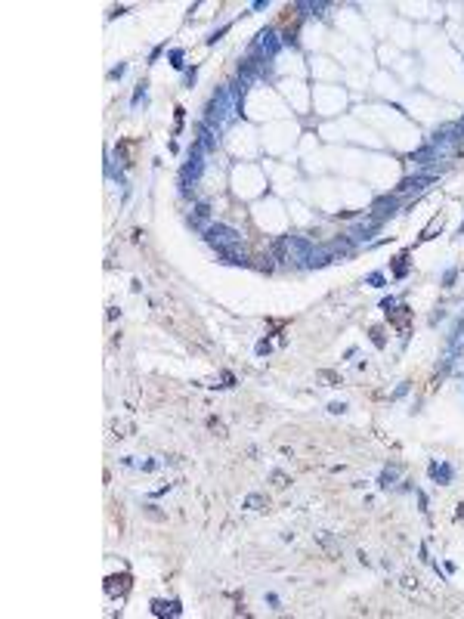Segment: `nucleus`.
<instances>
[{"label": "nucleus", "instance_id": "18", "mask_svg": "<svg viewBox=\"0 0 464 619\" xmlns=\"http://www.w3.org/2000/svg\"><path fill=\"white\" fill-rule=\"evenodd\" d=\"M371 341H375L378 347H384V332L381 328H371Z\"/></svg>", "mask_w": 464, "mask_h": 619}, {"label": "nucleus", "instance_id": "24", "mask_svg": "<svg viewBox=\"0 0 464 619\" xmlns=\"http://www.w3.org/2000/svg\"><path fill=\"white\" fill-rule=\"evenodd\" d=\"M328 409H331L334 415H341V412H347V403H331V406H328Z\"/></svg>", "mask_w": 464, "mask_h": 619}, {"label": "nucleus", "instance_id": "5", "mask_svg": "<svg viewBox=\"0 0 464 619\" xmlns=\"http://www.w3.org/2000/svg\"><path fill=\"white\" fill-rule=\"evenodd\" d=\"M217 254H220V260H223V264H232V266H248V264H251V260H248V254L239 251V245H235V248H220Z\"/></svg>", "mask_w": 464, "mask_h": 619}, {"label": "nucleus", "instance_id": "12", "mask_svg": "<svg viewBox=\"0 0 464 619\" xmlns=\"http://www.w3.org/2000/svg\"><path fill=\"white\" fill-rule=\"evenodd\" d=\"M430 474H433L436 480H443V483L452 480V468H449V464H436V461H433V464H430Z\"/></svg>", "mask_w": 464, "mask_h": 619}, {"label": "nucleus", "instance_id": "13", "mask_svg": "<svg viewBox=\"0 0 464 619\" xmlns=\"http://www.w3.org/2000/svg\"><path fill=\"white\" fill-rule=\"evenodd\" d=\"M244 508H248V511H260V508H266V498L254 493V495H248V498H244Z\"/></svg>", "mask_w": 464, "mask_h": 619}, {"label": "nucleus", "instance_id": "23", "mask_svg": "<svg viewBox=\"0 0 464 619\" xmlns=\"http://www.w3.org/2000/svg\"><path fill=\"white\" fill-rule=\"evenodd\" d=\"M142 96H146V84H139V87H137V93H133V106H137Z\"/></svg>", "mask_w": 464, "mask_h": 619}, {"label": "nucleus", "instance_id": "10", "mask_svg": "<svg viewBox=\"0 0 464 619\" xmlns=\"http://www.w3.org/2000/svg\"><path fill=\"white\" fill-rule=\"evenodd\" d=\"M207 220H210V205H207V201H198V205H195V214L189 217V223L195 226V230H201ZM205 230H207V226H205Z\"/></svg>", "mask_w": 464, "mask_h": 619}, {"label": "nucleus", "instance_id": "19", "mask_svg": "<svg viewBox=\"0 0 464 619\" xmlns=\"http://www.w3.org/2000/svg\"><path fill=\"white\" fill-rule=\"evenodd\" d=\"M273 480H275V486H288V477H285L282 471H275V474H273Z\"/></svg>", "mask_w": 464, "mask_h": 619}, {"label": "nucleus", "instance_id": "20", "mask_svg": "<svg viewBox=\"0 0 464 619\" xmlns=\"http://www.w3.org/2000/svg\"><path fill=\"white\" fill-rule=\"evenodd\" d=\"M381 310H384V313L396 310V301H393V298H384V301H381Z\"/></svg>", "mask_w": 464, "mask_h": 619}, {"label": "nucleus", "instance_id": "11", "mask_svg": "<svg viewBox=\"0 0 464 619\" xmlns=\"http://www.w3.org/2000/svg\"><path fill=\"white\" fill-rule=\"evenodd\" d=\"M152 610H155V616H180V604H176V601H171V604H167V601H155V604H152Z\"/></svg>", "mask_w": 464, "mask_h": 619}, {"label": "nucleus", "instance_id": "9", "mask_svg": "<svg viewBox=\"0 0 464 619\" xmlns=\"http://www.w3.org/2000/svg\"><path fill=\"white\" fill-rule=\"evenodd\" d=\"M198 146H201V152H214L217 149V133L210 130L207 124L198 127Z\"/></svg>", "mask_w": 464, "mask_h": 619}, {"label": "nucleus", "instance_id": "15", "mask_svg": "<svg viewBox=\"0 0 464 619\" xmlns=\"http://www.w3.org/2000/svg\"><path fill=\"white\" fill-rule=\"evenodd\" d=\"M396 477H399V468H384V474H381V489H387Z\"/></svg>", "mask_w": 464, "mask_h": 619}, {"label": "nucleus", "instance_id": "1", "mask_svg": "<svg viewBox=\"0 0 464 619\" xmlns=\"http://www.w3.org/2000/svg\"><path fill=\"white\" fill-rule=\"evenodd\" d=\"M205 242L210 245V248H235V245L241 242V232L239 230H232V226H226V223H214V226H207L205 230Z\"/></svg>", "mask_w": 464, "mask_h": 619}, {"label": "nucleus", "instance_id": "14", "mask_svg": "<svg viewBox=\"0 0 464 619\" xmlns=\"http://www.w3.org/2000/svg\"><path fill=\"white\" fill-rule=\"evenodd\" d=\"M409 273V254H399L393 264V276H406Z\"/></svg>", "mask_w": 464, "mask_h": 619}, {"label": "nucleus", "instance_id": "8", "mask_svg": "<svg viewBox=\"0 0 464 619\" xmlns=\"http://www.w3.org/2000/svg\"><path fill=\"white\" fill-rule=\"evenodd\" d=\"M387 319H390V325H396L399 332H409V319H412V310L409 307H396L387 313Z\"/></svg>", "mask_w": 464, "mask_h": 619}, {"label": "nucleus", "instance_id": "4", "mask_svg": "<svg viewBox=\"0 0 464 619\" xmlns=\"http://www.w3.org/2000/svg\"><path fill=\"white\" fill-rule=\"evenodd\" d=\"M390 214H396V198H393V195H384V198H378V201H375V208H371V217L384 223V220L390 217Z\"/></svg>", "mask_w": 464, "mask_h": 619}, {"label": "nucleus", "instance_id": "17", "mask_svg": "<svg viewBox=\"0 0 464 619\" xmlns=\"http://www.w3.org/2000/svg\"><path fill=\"white\" fill-rule=\"evenodd\" d=\"M171 65L173 69H183V50H171Z\"/></svg>", "mask_w": 464, "mask_h": 619}, {"label": "nucleus", "instance_id": "3", "mask_svg": "<svg viewBox=\"0 0 464 619\" xmlns=\"http://www.w3.org/2000/svg\"><path fill=\"white\" fill-rule=\"evenodd\" d=\"M254 53L263 56V59H273V56L278 53V40H275V31H273V28H263V31L257 35V40H254Z\"/></svg>", "mask_w": 464, "mask_h": 619}, {"label": "nucleus", "instance_id": "22", "mask_svg": "<svg viewBox=\"0 0 464 619\" xmlns=\"http://www.w3.org/2000/svg\"><path fill=\"white\" fill-rule=\"evenodd\" d=\"M269 350H273V344H269V341H260V344H257V353H260V356H266Z\"/></svg>", "mask_w": 464, "mask_h": 619}, {"label": "nucleus", "instance_id": "16", "mask_svg": "<svg viewBox=\"0 0 464 619\" xmlns=\"http://www.w3.org/2000/svg\"><path fill=\"white\" fill-rule=\"evenodd\" d=\"M365 282H368L371 288H384V273H371V276L365 279Z\"/></svg>", "mask_w": 464, "mask_h": 619}, {"label": "nucleus", "instance_id": "7", "mask_svg": "<svg viewBox=\"0 0 464 619\" xmlns=\"http://www.w3.org/2000/svg\"><path fill=\"white\" fill-rule=\"evenodd\" d=\"M127 588H130V576L127 573H121V576H108V585H105V591L108 595H127Z\"/></svg>", "mask_w": 464, "mask_h": 619}, {"label": "nucleus", "instance_id": "2", "mask_svg": "<svg viewBox=\"0 0 464 619\" xmlns=\"http://www.w3.org/2000/svg\"><path fill=\"white\" fill-rule=\"evenodd\" d=\"M201 171H205V161H201V146L195 142V146H192V158L183 164V174H180L183 192L195 189V186H198V177H201Z\"/></svg>", "mask_w": 464, "mask_h": 619}, {"label": "nucleus", "instance_id": "21", "mask_svg": "<svg viewBox=\"0 0 464 619\" xmlns=\"http://www.w3.org/2000/svg\"><path fill=\"white\" fill-rule=\"evenodd\" d=\"M455 276H458V269H449V273H446V276H443V285H446V288H449V285L455 282Z\"/></svg>", "mask_w": 464, "mask_h": 619}, {"label": "nucleus", "instance_id": "25", "mask_svg": "<svg viewBox=\"0 0 464 619\" xmlns=\"http://www.w3.org/2000/svg\"><path fill=\"white\" fill-rule=\"evenodd\" d=\"M195 74H198L195 69H192V71H186V84H189V87H192V84H195Z\"/></svg>", "mask_w": 464, "mask_h": 619}, {"label": "nucleus", "instance_id": "26", "mask_svg": "<svg viewBox=\"0 0 464 619\" xmlns=\"http://www.w3.org/2000/svg\"><path fill=\"white\" fill-rule=\"evenodd\" d=\"M121 74H124V65H118V69L108 71V78H121Z\"/></svg>", "mask_w": 464, "mask_h": 619}, {"label": "nucleus", "instance_id": "6", "mask_svg": "<svg viewBox=\"0 0 464 619\" xmlns=\"http://www.w3.org/2000/svg\"><path fill=\"white\" fill-rule=\"evenodd\" d=\"M427 183H433V174H421V177H406V180L399 183V189H396V192H412V189H415V192H421V189H424Z\"/></svg>", "mask_w": 464, "mask_h": 619}, {"label": "nucleus", "instance_id": "27", "mask_svg": "<svg viewBox=\"0 0 464 619\" xmlns=\"http://www.w3.org/2000/svg\"><path fill=\"white\" fill-rule=\"evenodd\" d=\"M461 232H464V223H461Z\"/></svg>", "mask_w": 464, "mask_h": 619}]
</instances>
